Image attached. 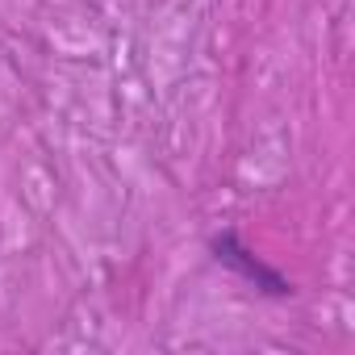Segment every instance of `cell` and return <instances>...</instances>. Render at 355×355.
Listing matches in <instances>:
<instances>
[{"label":"cell","mask_w":355,"mask_h":355,"mask_svg":"<svg viewBox=\"0 0 355 355\" xmlns=\"http://www.w3.org/2000/svg\"><path fill=\"white\" fill-rule=\"evenodd\" d=\"M214 255H218V263L234 268L243 280H251L255 288H263V293H272V297H288V293H293V284H288L280 272H272L268 263H259V259H255V255H251L234 234H230V230L214 239Z\"/></svg>","instance_id":"cell-1"}]
</instances>
